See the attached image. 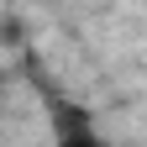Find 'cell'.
<instances>
[{
  "instance_id": "6da1fadb",
  "label": "cell",
  "mask_w": 147,
  "mask_h": 147,
  "mask_svg": "<svg viewBox=\"0 0 147 147\" xmlns=\"http://www.w3.org/2000/svg\"><path fill=\"white\" fill-rule=\"evenodd\" d=\"M58 147H105L95 131H89L84 121H74V126H63V137H58Z\"/></svg>"
}]
</instances>
